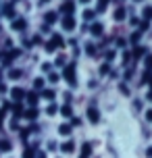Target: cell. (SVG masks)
I'll use <instances>...</instances> for the list:
<instances>
[{
  "mask_svg": "<svg viewBox=\"0 0 152 158\" xmlns=\"http://www.w3.org/2000/svg\"><path fill=\"white\" fill-rule=\"evenodd\" d=\"M92 17H94V10H83V19L86 21H92Z\"/></svg>",
  "mask_w": 152,
  "mask_h": 158,
  "instance_id": "d4e9b609",
  "label": "cell"
},
{
  "mask_svg": "<svg viewBox=\"0 0 152 158\" xmlns=\"http://www.w3.org/2000/svg\"><path fill=\"white\" fill-rule=\"evenodd\" d=\"M36 158H46V154H44V152H40V154H36Z\"/></svg>",
  "mask_w": 152,
  "mask_h": 158,
  "instance_id": "f35d334b",
  "label": "cell"
},
{
  "mask_svg": "<svg viewBox=\"0 0 152 158\" xmlns=\"http://www.w3.org/2000/svg\"><path fill=\"white\" fill-rule=\"evenodd\" d=\"M8 77H11V79H19V77H21V71H17V69H13V71L8 73Z\"/></svg>",
  "mask_w": 152,
  "mask_h": 158,
  "instance_id": "603a6c76",
  "label": "cell"
},
{
  "mask_svg": "<svg viewBox=\"0 0 152 158\" xmlns=\"http://www.w3.org/2000/svg\"><path fill=\"white\" fill-rule=\"evenodd\" d=\"M140 38H142V33H140V31H136V33H131L129 42H131V44H137V42H140Z\"/></svg>",
  "mask_w": 152,
  "mask_h": 158,
  "instance_id": "d6986e66",
  "label": "cell"
},
{
  "mask_svg": "<svg viewBox=\"0 0 152 158\" xmlns=\"http://www.w3.org/2000/svg\"><path fill=\"white\" fill-rule=\"evenodd\" d=\"M90 154H92V146H90V143H83V146H81L79 158H90Z\"/></svg>",
  "mask_w": 152,
  "mask_h": 158,
  "instance_id": "277c9868",
  "label": "cell"
},
{
  "mask_svg": "<svg viewBox=\"0 0 152 158\" xmlns=\"http://www.w3.org/2000/svg\"><path fill=\"white\" fill-rule=\"evenodd\" d=\"M42 2H48V0H42Z\"/></svg>",
  "mask_w": 152,
  "mask_h": 158,
  "instance_id": "ee69618b",
  "label": "cell"
},
{
  "mask_svg": "<svg viewBox=\"0 0 152 158\" xmlns=\"http://www.w3.org/2000/svg\"><path fill=\"white\" fill-rule=\"evenodd\" d=\"M42 96H44L46 100H54V92H52V89H44V92H42Z\"/></svg>",
  "mask_w": 152,
  "mask_h": 158,
  "instance_id": "ac0fdd59",
  "label": "cell"
},
{
  "mask_svg": "<svg viewBox=\"0 0 152 158\" xmlns=\"http://www.w3.org/2000/svg\"><path fill=\"white\" fill-rule=\"evenodd\" d=\"M0 150H11V142H0Z\"/></svg>",
  "mask_w": 152,
  "mask_h": 158,
  "instance_id": "4316f807",
  "label": "cell"
},
{
  "mask_svg": "<svg viewBox=\"0 0 152 158\" xmlns=\"http://www.w3.org/2000/svg\"><path fill=\"white\" fill-rule=\"evenodd\" d=\"M63 77L67 79V81H69V83H75V67H73V64H69V67H65V73H63Z\"/></svg>",
  "mask_w": 152,
  "mask_h": 158,
  "instance_id": "6da1fadb",
  "label": "cell"
},
{
  "mask_svg": "<svg viewBox=\"0 0 152 158\" xmlns=\"http://www.w3.org/2000/svg\"><path fill=\"white\" fill-rule=\"evenodd\" d=\"M144 19L148 21V19H152V6H146L144 8Z\"/></svg>",
  "mask_w": 152,
  "mask_h": 158,
  "instance_id": "7402d4cb",
  "label": "cell"
},
{
  "mask_svg": "<svg viewBox=\"0 0 152 158\" xmlns=\"http://www.w3.org/2000/svg\"><path fill=\"white\" fill-rule=\"evenodd\" d=\"M146 69L152 71V56H146Z\"/></svg>",
  "mask_w": 152,
  "mask_h": 158,
  "instance_id": "83f0119b",
  "label": "cell"
},
{
  "mask_svg": "<svg viewBox=\"0 0 152 158\" xmlns=\"http://www.w3.org/2000/svg\"><path fill=\"white\" fill-rule=\"evenodd\" d=\"M46 112H48V114H54V112H56V106H54V104H50L48 108H46Z\"/></svg>",
  "mask_w": 152,
  "mask_h": 158,
  "instance_id": "4dcf8cb0",
  "label": "cell"
},
{
  "mask_svg": "<svg viewBox=\"0 0 152 158\" xmlns=\"http://www.w3.org/2000/svg\"><path fill=\"white\" fill-rule=\"evenodd\" d=\"M23 158H33V148H29V150H25Z\"/></svg>",
  "mask_w": 152,
  "mask_h": 158,
  "instance_id": "f546056e",
  "label": "cell"
},
{
  "mask_svg": "<svg viewBox=\"0 0 152 158\" xmlns=\"http://www.w3.org/2000/svg\"><path fill=\"white\" fill-rule=\"evenodd\" d=\"M13 98L19 102V100H23V98H25V92L21 89V87H15V89H13Z\"/></svg>",
  "mask_w": 152,
  "mask_h": 158,
  "instance_id": "5b68a950",
  "label": "cell"
},
{
  "mask_svg": "<svg viewBox=\"0 0 152 158\" xmlns=\"http://www.w3.org/2000/svg\"><path fill=\"white\" fill-rule=\"evenodd\" d=\"M106 73H108V64H102L100 67V75H106Z\"/></svg>",
  "mask_w": 152,
  "mask_h": 158,
  "instance_id": "1f68e13d",
  "label": "cell"
},
{
  "mask_svg": "<svg viewBox=\"0 0 152 158\" xmlns=\"http://www.w3.org/2000/svg\"><path fill=\"white\" fill-rule=\"evenodd\" d=\"M73 8H75V4H73V2H65L63 6H61V10H63L65 15H71V13H73Z\"/></svg>",
  "mask_w": 152,
  "mask_h": 158,
  "instance_id": "8992f818",
  "label": "cell"
},
{
  "mask_svg": "<svg viewBox=\"0 0 152 158\" xmlns=\"http://www.w3.org/2000/svg\"><path fill=\"white\" fill-rule=\"evenodd\" d=\"M90 31H92V35H100V33H102V25H100V23H94L92 27H90Z\"/></svg>",
  "mask_w": 152,
  "mask_h": 158,
  "instance_id": "9c48e42d",
  "label": "cell"
},
{
  "mask_svg": "<svg viewBox=\"0 0 152 158\" xmlns=\"http://www.w3.org/2000/svg\"><path fill=\"white\" fill-rule=\"evenodd\" d=\"M148 100H152V92H148Z\"/></svg>",
  "mask_w": 152,
  "mask_h": 158,
  "instance_id": "b9f144b4",
  "label": "cell"
},
{
  "mask_svg": "<svg viewBox=\"0 0 152 158\" xmlns=\"http://www.w3.org/2000/svg\"><path fill=\"white\" fill-rule=\"evenodd\" d=\"M86 52H88V54H96V52H94V46H92V44H90V46H86Z\"/></svg>",
  "mask_w": 152,
  "mask_h": 158,
  "instance_id": "836d02e7",
  "label": "cell"
},
{
  "mask_svg": "<svg viewBox=\"0 0 152 158\" xmlns=\"http://www.w3.org/2000/svg\"><path fill=\"white\" fill-rule=\"evenodd\" d=\"M81 2H90V0H81Z\"/></svg>",
  "mask_w": 152,
  "mask_h": 158,
  "instance_id": "7bdbcfd3",
  "label": "cell"
},
{
  "mask_svg": "<svg viewBox=\"0 0 152 158\" xmlns=\"http://www.w3.org/2000/svg\"><path fill=\"white\" fill-rule=\"evenodd\" d=\"M112 58H115V52L108 50V52H106V60H112Z\"/></svg>",
  "mask_w": 152,
  "mask_h": 158,
  "instance_id": "e575fe53",
  "label": "cell"
},
{
  "mask_svg": "<svg viewBox=\"0 0 152 158\" xmlns=\"http://www.w3.org/2000/svg\"><path fill=\"white\" fill-rule=\"evenodd\" d=\"M150 79H152L150 71H146V75H144V77H142V81H144V83H146V81H150Z\"/></svg>",
  "mask_w": 152,
  "mask_h": 158,
  "instance_id": "d6a6232c",
  "label": "cell"
},
{
  "mask_svg": "<svg viewBox=\"0 0 152 158\" xmlns=\"http://www.w3.org/2000/svg\"><path fill=\"white\" fill-rule=\"evenodd\" d=\"M13 112H15V118H19L23 114V106H21V104H15V106H13Z\"/></svg>",
  "mask_w": 152,
  "mask_h": 158,
  "instance_id": "5bb4252c",
  "label": "cell"
},
{
  "mask_svg": "<svg viewBox=\"0 0 152 158\" xmlns=\"http://www.w3.org/2000/svg\"><path fill=\"white\" fill-rule=\"evenodd\" d=\"M63 29H67V31L75 29V19H73L71 15H67V17L63 19Z\"/></svg>",
  "mask_w": 152,
  "mask_h": 158,
  "instance_id": "7a4b0ae2",
  "label": "cell"
},
{
  "mask_svg": "<svg viewBox=\"0 0 152 158\" xmlns=\"http://www.w3.org/2000/svg\"><path fill=\"white\" fill-rule=\"evenodd\" d=\"M27 102L32 104V106H36V104H38V94H36V92H29V94H27Z\"/></svg>",
  "mask_w": 152,
  "mask_h": 158,
  "instance_id": "30bf717a",
  "label": "cell"
},
{
  "mask_svg": "<svg viewBox=\"0 0 152 158\" xmlns=\"http://www.w3.org/2000/svg\"><path fill=\"white\" fill-rule=\"evenodd\" d=\"M61 112H63V117H71V114H73V110H71V106H69V104H65Z\"/></svg>",
  "mask_w": 152,
  "mask_h": 158,
  "instance_id": "ffe728a7",
  "label": "cell"
},
{
  "mask_svg": "<svg viewBox=\"0 0 152 158\" xmlns=\"http://www.w3.org/2000/svg\"><path fill=\"white\" fill-rule=\"evenodd\" d=\"M25 118H29V121H33V118H38V110L36 108H32V110H23Z\"/></svg>",
  "mask_w": 152,
  "mask_h": 158,
  "instance_id": "ba28073f",
  "label": "cell"
},
{
  "mask_svg": "<svg viewBox=\"0 0 152 158\" xmlns=\"http://www.w3.org/2000/svg\"><path fill=\"white\" fill-rule=\"evenodd\" d=\"M108 2H111V0H100V2H98V10H104V8L108 6Z\"/></svg>",
  "mask_w": 152,
  "mask_h": 158,
  "instance_id": "cb8c5ba5",
  "label": "cell"
},
{
  "mask_svg": "<svg viewBox=\"0 0 152 158\" xmlns=\"http://www.w3.org/2000/svg\"><path fill=\"white\" fill-rule=\"evenodd\" d=\"M73 148H75V146H73V142H65L63 146H61V150H63L65 154H71V152H73Z\"/></svg>",
  "mask_w": 152,
  "mask_h": 158,
  "instance_id": "52a82bcc",
  "label": "cell"
},
{
  "mask_svg": "<svg viewBox=\"0 0 152 158\" xmlns=\"http://www.w3.org/2000/svg\"><path fill=\"white\" fill-rule=\"evenodd\" d=\"M2 13H4V15H6V17H15V8H13V4H6Z\"/></svg>",
  "mask_w": 152,
  "mask_h": 158,
  "instance_id": "4fadbf2b",
  "label": "cell"
},
{
  "mask_svg": "<svg viewBox=\"0 0 152 158\" xmlns=\"http://www.w3.org/2000/svg\"><path fill=\"white\" fill-rule=\"evenodd\" d=\"M115 19H117V21H121V19H125V8H123V6L115 10Z\"/></svg>",
  "mask_w": 152,
  "mask_h": 158,
  "instance_id": "8fae6325",
  "label": "cell"
},
{
  "mask_svg": "<svg viewBox=\"0 0 152 158\" xmlns=\"http://www.w3.org/2000/svg\"><path fill=\"white\" fill-rule=\"evenodd\" d=\"M119 89H121V94H123V96H129V89H127V85H123V83H121V85H119Z\"/></svg>",
  "mask_w": 152,
  "mask_h": 158,
  "instance_id": "f1b7e54d",
  "label": "cell"
},
{
  "mask_svg": "<svg viewBox=\"0 0 152 158\" xmlns=\"http://www.w3.org/2000/svg\"><path fill=\"white\" fill-rule=\"evenodd\" d=\"M144 54H146V48H136L133 50V58H142Z\"/></svg>",
  "mask_w": 152,
  "mask_h": 158,
  "instance_id": "e0dca14e",
  "label": "cell"
},
{
  "mask_svg": "<svg viewBox=\"0 0 152 158\" xmlns=\"http://www.w3.org/2000/svg\"><path fill=\"white\" fill-rule=\"evenodd\" d=\"M33 87H36V89H42V87H44V79H36V81H33Z\"/></svg>",
  "mask_w": 152,
  "mask_h": 158,
  "instance_id": "484cf974",
  "label": "cell"
},
{
  "mask_svg": "<svg viewBox=\"0 0 152 158\" xmlns=\"http://www.w3.org/2000/svg\"><path fill=\"white\" fill-rule=\"evenodd\" d=\"M88 118L92 123H98V121H100V112H98L96 108H88Z\"/></svg>",
  "mask_w": 152,
  "mask_h": 158,
  "instance_id": "3957f363",
  "label": "cell"
},
{
  "mask_svg": "<svg viewBox=\"0 0 152 158\" xmlns=\"http://www.w3.org/2000/svg\"><path fill=\"white\" fill-rule=\"evenodd\" d=\"M146 156H148V158H152V148H148V152H146Z\"/></svg>",
  "mask_w": 152,
  "mask_h": 158,
  "instance_id": "ab89813d",
  "label": "cell"
},
{
  "mask_svg": "<svg viewBox=\"0 0 152 158\" xmlns=\"http://www.w3.org/2000/svg\"><path fill=\"white\" fill-rule=\"evenodd\" d=\"M50 81L56 83V81H58V75H56V73H50Z\"/></svg>",
  "mask_w": 152,
  "mask_h": 158,
  "instance_id": "d590c367",
  "label": "cell"
},
{
  "mask_svg": "<svg viewBox=\"0 0 152 158\" xmlns=\"http://www.w3.org/2000/svg\"><path fill=\"white\" fill-rule=\"evenodd\" d=\"M146 118H148V121H152V110H148V112H146Z\"/></svg>",
  "mask_w": 152,
  "mask_h": 158,
  "instance_id": "74e56055",
  "label": "cell"
},
{
  "mask_svg": "<svg viewBox=\"0 0 152 158\" xmlns=\"http://www.w3.org/2000/svg\"><path fill=\"white\" fill-rule=\"evenodd\" d=\"M25 27V21L23 19H17V21H13V29H17V31H19V29H23Z\"/></svg>",
  "mask_w": 152,
  "mask_h": 158,
  "instance_id": "7c38bea8",
  "label": "cell"
},
{
  "mask_svg": "<svg viewBox=\"0 0 152 158\" xmlns=\"http://www.w3.org/2000/svg\"><path fill=\"white\" fill-rule=\"evenodd\" d=\"M27 133H29V129H21V137H23V139L27 137Z\"/></svg>",
  "mask_w": 152,
  "mask_h": 158,
  "instance_id": "8d00e7d4",
  "label": "cell"
},
{
  "mask_svg": "<svg viewBox=\"0 0 152 158\" xmlns=\"http://www.w3.org/2000/svg\"><path fill=\"white\" fill-rule=\"evenodd\" d=\"M50 44H52V46H63V40H61V35H52V40H50Z\"/></svg>",
  "mask_w": 152,
  "mask_h": 158,
  "instance_id": "2e32d148",
  "label": "cell"
},
{
  "mask_svg": "<svg viewBox=\"0 0 152 158\" xmlns=\"http://www.w3.org/2000/svg\"><path fill=\"white\" fill-rule=\"evenodd\" d=\"M2 117H4V108L0 110V125H2Z\"/></svg>",
  "mask_w": 152,
  "mask_h": 158,
  "instance_id": "60d3db41",
  "label": "cell"
},
{
  "mask_svg": "<svg viewBox=\"0 0 152 158\" xmlns=\"http://www.w3.org/2000/svg\"><path fill=\"white\" fill-rule=\"evenodd\" d=\"M56 19H58V17H56V13H48V15H46V23H54Z\"/></svg>",
  "mask_w": 152,
  "mask_h": 158,
  "instance_id": "44dd1931",
  "label": "cell"
},
{
  "mask_svg": "<svg viewBox=\"0 0 152 158\" xmlns=\"http://www.w3.org/2000/svg\"><path fill=\"white\" fill-rule=\"evenodd\" d=\"M58 133L61 135H69L71 133V125H61L58 127Z\"/></svg>",
  "mask_w": 152,
  "mask_h": 158,
  "instance_id": "9a60e30c",
  "label": "cell"
}]
</instances>
